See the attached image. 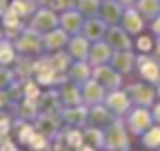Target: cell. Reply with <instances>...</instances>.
Segmentation results:
<instances>
[{
  "label": "cell",
  "instance_id": "7a4b0ae2",
  "mask_svg": "<svg viewBox=\"0 0 160 151\" xmlns=\"http://www.w3.org/2000/svg\"><path fill=\"white\" fill-rule=\"evenodd\" d=\"M35 80L41 86H46V89H54V86H61L67 80V76L58 74L54 69L52 61H50V54L46 52V54H39L35 58Z\"/></svg>",
  "mask_w": 160,
  "mask_h": 151
},
{
  "label": "cell",
  "instance_id": "e0dca14e",
  "mask_svg": "<svg viewBox=\"0 0 160 151\" xmlns=\"http://www.w3.org/2000/svg\"><path fill=\"white\" fill-rule=\"evenodd\" d=\"M72 35L65 32L61 26L54 28L50 32L43 35V52H61V50H67V43H69Z\"/></svg>",
  "mask_w": 160,
  "mask_h": 151
},
{
  "label": "cell",
  "instance_id": "cb8c5ba5",
  "mask_svg": "<svg viewBox=\"0 0 160 151\" xmlns=\"http://www.w3.org/2000/svg\"><path fill=\"white\" fill-rule=\"evenodd\" d=\"M2 24H4V30H7V39H11V41H15L20 35H22V30L26 28V20H22L20 15H15L11 9L4 13V17H2Z\"/></svg>",
  "mask_w": 160,
  "mask_h": 151
},
{
  "label": "cell",
  "instance_id": "4dcf8cb0",
  "mask_svg": "<svg viewBox=\"0 0 160 151\" xmlns=\"http://www.w3.org/2000/svg\"><path fill=\"white\" fill-rule=\"evenodd\" d=\"M84 143L95 147V149L104 151V129L102 127H95V125H84Z\"/></svg>",
  "mask_w": 160,
  "mask_h": 151
},
{
  "label": "cell",
  "instance_id": "60d3db41",
  "mask_svg": "<svg viewBox=\"0 0 160 151\" xmlns=\"http://www.w3.org/2000/svg\"><path fill=\"white\" fill-rule=\"evenodd\" d=\"M50 151H76L74 147H69L61 136H56V138H52V145H50Z\"/></svg>",
  "mask_w": 160,
  "mask_h": 151
},
{
  "label": "cell",
  "instance_id": "ffe728a7",
  "mask_svg": "<svg viewBox=\"0 0 160 151\" xmlns=\"http://www.w3.org/2000/svg\"><path fill=\"white\" fill-rule=\"evenodd\" d=\"M84 15L80 13L78 9H69V11H63L61 13V28L65 30V32H69L72 37L74 35H80L82 32V26H84Z\"/></svg>",
  "mask_w": 160,
  "mask_h": 151
},
{
  "label": "cell",
  "instance_id": "d590c367",
  "mask_svg": "<svg viewBox=\"0 0 160 151\" xmlns=\"http://www.w3.org/2000/svg\"><path fill=\"white\" fill-rule=\"evenodd\" d=\"M76 9H78L84 17H95V15H100L102 0H78Z\"/></svg>",
  "mask_w": 160,
  "mask_h": 151
},
{
  "label": "cell",
  "instance_id": "e575fe53",
  "mask_svg": "<svg viewBox=\"0 0 160 151\" xmlns=\"http://www.w3.org/2000/svg\"><path fill=\"white\" fill-rule=\"evenodd\" d=\"M15 58H18L15 43L11 39H2L0 41V65H13Z\"/></svg>",
  "mask_w": 160,
  "mask_h": 151
},
{
  "label": "cell",
  "instance_id": "f35d334b",
  "mask_svg": "<svg viewBox=\"0 0 160 151\" xmlns=\"http://www.w3.org/2000/svg\"><path fill=\"white\" fill-rule=\"evenodd\" d=\"M154 41H156V37L138 35V39L134 41V50L138 52V54H152V50H154Z\"/></svg>",
  "mask_w": 160,
  "mask_h": 151
},
{
  "label": "cell",
  "instance_id": "3957f363",
  "mask_svg": "<svg viewBox=\"0 0 160 151\" xmlns=\"http://www.w3.org/2000/svg\"><path fill=\"white\" fill-rule=\"evenodd\" d=\"M123 121H126V125L130 129V134L138 136V138L156 123L154 114H152V108H143V106H132V110L123 117Z\"/></svg>",
  "mask_w": 160,
  "mask_h": 151
},
{
  "label": "cell",
  "instance_id": "7dc6e473",
  "mask_svg": "<svg viewBox=\"0 0 160 151\" xmlns=\"http://www.w3.org/2000/svg\"><path fill=\"white\" fill-rule=\"evenodd\" d=\"M121 4H123V9H130V7H136V2L138 0H119Z\"/></svg>",
  "mask_w": 160,
  "mask_h": 151
},
{
  "label": "cell",
  "instance_id": "681fc988",
  "mask_svg": "<svg viewBox=\"0 0 160 151\" xmlns=\"http://www.w3.org/2000/svg\"><path fill=\"white\" fill-rule=\"evenodd\" d=\"M76 151H100V149H95V147H91V145H87V143H84V145H82V147H78Z\"/></svg>",
  "mask_w": 160,
  "mask_h": 151
},
{
  "label": "cell",
  "instance_id": "f907efd6",
  "mask_svg": "<svg viewBox=\"0 0 160 151\" xmlns=\"http://www.w3.org/2000/svg\"><path fill=\"white\" fill-rule=\"evenodd\" d=\"M2 39H7V30H4V24H2V20H0V41Z\"/></svg>",
  "mask_w": 160,
  "mask_h": 151
},
{
  "label": "cell",
  "instance_id": "c3c4849f",
  "mask_svg": "<svg viewBox=\"0 0 160 151\" xmlns=\"http://www.w3.org/2000/svg\"><path fill=\"white\" fill-rule=\"evenodd\" d=\"M32 2H35V4H37V9H39V7H50V2H52V0H32Z\"/></svg>",
  "mask_w": 160,
  "mask_h": 151
},
{
  "label": "cell",
  "instance_id": "52a82bcc",
  "mask_svg": "<svg viewBox=\"0 0 160 151\" xmlns=\"http://www.w3.org/2000/svg\"><path fill=\"white\" fill-rule=\"evenodd\" d=\"M93 78L106 86V91H115V89H123V74H119L110 63L104 65H93Z\"/></svg>",
  "mask_w": 160,
  "mask_h": 151
},
{
  "label": "cell",
  "instance_id": "f5cc1de1",
  "mask_svg": "<svg viewBox=\"0 0 160 151\" xmlns=\"http://www.w3.org/2000/svg\"><path fill=\"white\" fill-rule=\"evenodd\" d=\"M158 151H160V149H158Z\"/></svg>",
  "mask_w": 160,
  "mask_h": 151
},
{
  "label": "cell",
  "instance_id": "277c9868",
  "mask_svg": "<svg viewBox=\"0 0 160 151\" xmlns=\"http://www.w3.org/2000/svg\"><path fill=\"white\" fill-rule=\"evenodd\" d=\"M13 43H15L18 54H24V56H39V54H43V35L32 30V28H28V26L22 30V35Z\"/></svg>",
  "mask_w": 160,
  "mask_h": 151
},
{
  "label": "cell",
  "instance_id": "ee69618b",
  "mask_svg": "<svg viewBox=\"0 0 160 151\" xmlns=\"http://www.w3.org/2000/svg\"><path fill=\"white\" fill-rule=\"evenodd\" d=\"M152 56L156 58L160 63V37H156V41H154V50H152Z\"/></svg>",
  "mask_w": 160,
  "mask_h": 151
},
{
  "label": "cell",
  "instance_id": "1f68e13d",
  "mask_svg": "<svg viewBox=\"0 0 160 151\" xmlns=\"http://www.w3.org/2000/svg\"><path fill=\"white\" fill-rule=\"evenodd\" d=\"M141 145L149 151H158L160 149V123H154L143 136H141Z\"/></svg>",
  "mask_w": 160,
  "mask_h": 151
},
{
  "label": "cell",
  "instance_id": "30bf717a",
  "mask_svg": "<svg viewBox=\"0 0 160 151\" xmlns=\"http://www.w3.org/2000/svg\"><path fill=\"white\" fill-rule=\"evenodd\" d=\"M136 71L141 76V80L158 84L160 80V63L152 56V54H138L136 58Z\"/></svg>",
  "mask_w": 160,
  "mask_h": 151
},
{
  "label": "cell",
  "instance_id": "bcb514c9",
  "mask_svg": "<svg viewBox=\"0 0 160 151\" xmlns=\"http://www.w3.org/2000/svg\"><path fill=\"white\" fill-rule=\"evenodd\" d=\"M9 4H11V0H0V20H2L4 13L9 11Z\"/></svg>",
  "mask_w": 160,
  "mask_h": 151
},
{
  "label": "cell",
  "instance_id": "f546056e",
  "mask_svg": "<svg viewBox=\"0 0 160 151\" xmlns=\"http://www.w3.org/2000/svg\"><path fill=\"white\" fill-rule=\"evenodd\" d=\"M50 54V61H52V67L58 71V74L67 76L69 71V67H72V63H74V58L69 56V52L67 50H61V52H48Z\"/></svg>",
  "mask_w": 160,
  "mask_h": 151
},
{
  "label": "cell",
  "instance_id": "6da1fadb",
  "mask_svg": "<svg viewBox=\"0 0 160 151\" xmlns=\"http://www.w3.org/2000/svg\"><path fill=\"white\" fill-rule=\"evenodd\" d=\"M130 136L123 117H117L104 129V151H130Z\"/></svg>",
  "mask_w": 160,
  "mask_h": 151
},
{
  "label": "cell",
  "instance_id": "9c48e42d",
  "mask_svg": "<svg viewBox=\"0 0 160 151\" xmlns=\"http://www.w3.org/2000/svg\"><path fill=\"white\" fill-rule=\"evenodd\" d=\"M104 104H106V106L112 110V112H115V114H117V117H126V114L132 110V106H134L126 89H115V91H108Z\"/></svg>",
  "mask_w": 160,
  "mask_h": 151
},
{
  "label": "cell",
  "instance_id": "74e56055",
  "mask_svg": "<svg viewBox=\"0 0 160 151\" xmlns=\"http://www.w3.org/2000/svg\"><path fill=\"white\" fill-rule=\"evenodd\" d=\"M50 145H52V138H48V136L35 132V136H32L30 143H28V149L30 151H50Z\"/></svg>",
  "mask_w": 160,
  "mask_h": 151
},
{
  "label": "cell",
  "instance_id": "f1b7e54d",
  "mask_svg": "<svg viewBox=\"0 0 160 151\" xmlns=\"http://www.w3.org/2000/svg\"><path fill=\"white\" fill-rule=\"evenodd\" d=\"M69 147H74V149H78L84 145V129L82 127H74V125H63L61 129V134H58Z\"/></svg>",
  "mask_w": 160,
  "mask_h": 151
},
{
  "label": "cell",
  "instance_id": "836d02e7",
  "mask_svg": "<svg viewBox=\"0 0 160 151\" xmlns=\"http://www.w3.org/2000/svg\"><path fill=\"white\" fill-rule=\"evenodd\" d=\"M136 9H138V13H141L147 22H152L160 13V0H138V2H136Z\"/></svg>",
  "mask_w": 160,
  "mask_h": 151
},
{
  "label": "cell",
  "instance_id": "7c38bea8",
  "mask_svg": "<svg viewBox=\"0 0 160 151\" xmlns=\"http://www.w3.org/2000/svg\"><path fill=\"white\" fill-rule=\"evenodd\" d=\"M136 58H138V52L136 50H115L112 56H110V65L119 74L128 76L136 69Z\"/></svg>",
  "mask_w": 160,
  "mask_h": 151
},
{
  "label": "cell",
  "instance_id": "d4e9b609",
  "mask_svg": "<svg viewBox=\"0 0 160 151\" xmlns=\"http://www.w3.org/2000/svg\"><path fill=\"white\" fill-rule=\"evenodd\" d=\"M91 78H93V65L89 61H74L69 71H67V80L78 82V84H84Z\"/></svg>",
  "mask_w": 160,
  "mask_h": 151
},
{
  "label": "cell",
  "instance_id": "2e32d148",
  "mask_svg": "<svg viewBox=\"0 0 160 151\" xmlns=\"http://www.w3.org/2000/svg\"><path fill=\"white\" fill-rule=\"evenodd\" d=\"M117 119V114L108 108L106 104H95V106H89V123L87 125H95L106 129L112 121Z\"/></svg>",
  "mask_w": 160,
  "mask_h": 151
},
{
  "label": "cell",
  "instance_id": "9a60e30c",
  "mask_svg": "<svg viewBox=\"0 0 160 151\" xmlns=\"http://www.w3.org/2000/svg\"><path fill=\"white\" fill-rule=\"evenodd\" d=\"M58 97H61L63 108L80 106V104H82V84L72 82V80H65V82L58 86Z\"/></svg>",
  "mask_w": 160,
  "mask_h": 151
},
{
  "label": "cell",
  "instance_id": "ab89813d",
  "mask_svg": "<svg viewBox=\"0 0 160 151\" xmlns=\"http://www.w3.org/2000/svg\"><path fill=\"white\" fill-rule=\"evenodd\" d=\"M78 0H52L50 2V9H54L56 13H63V11H69V9H76Z\"/></svg>",
  "mask_w": 160,
  "mask_h": 151
},
{
  "label": "cell",
  "instance_id": "5bb4252c",
  "mask_svg": "<svg viewBox=\"0 0 160 151\" xmlns=\"http://www.w3.org/2000/svg\"><path fill=\"white\" fill-rule=\"evenodd\" d=\"M106 86H102L95 78L87 80L82 84V104L84 106H95V104H104L106 100Z\"/></svg>",
  "mask_w": 160,
  "mask_h": 151
},
{
  "label": "cell",
  "instance_id": "ba28073f",
  "mask_svg": "<svg viewBox=\"0 0 160 151\" xmlns=\"http://www.w3.org/2000/svg\"><path fill=\"white\" fill-rule=\"evenodd\" d=\"M32 123H35V129H37L39 134H43V136H48V138H56V136L61 134L63 125H65V121H63V114H61V112L39 114Z\"/></svg>",
  "mask_w": 160,
  "mask_h": 151
},
{
  "label": "cell",
  "instance_id": "ac0fdd59",
  "mask_svg": "<svg viewBox=\"0 0 160 151\" xmlns=\"http://www.w3.org/2000/svg\"><path fill=\"white\" fill-rule=\"evenodd\" d=\"M106 30H108V24L100 15H95V17H87L84 20V26H82V32L80 35H84L91 43H95V41L106 39Z\"/></svg>",
  "mask_w": 160,
  "mask_h": 151
},
{
  "label": "cell",
  "instance_id": "7402d4cb",
  "mask_svg": "<svg viewBox=\"0 0 160 151\" xmlns=\"http://www.w3.org/2000/svg\"><path fill=\"white\" fill-rule=\"evenodd\" d=\"M123 4L119 0H102V9H100V17L106 22L108 26H115L121 22L123 17Z\"/></svg>",
  "mask_w": 160,
  "mask_h": 151
},
{
  "label": "cell",
  "instance_id": "d6986e66",
  "mask_svg": "<svg viewBox=\"0 0 160 151\" xmlns=\"http://www.w3.org/2000/svg\"><path fill=\"white\" fill-rule=\"evenodd\" d=\"M145 22H147V20L138 13V9H136V7H130V9L123 11V17H121L119 24L123 26L132 37H138V35H143V30H145Z\"/></svg>",
  "mask_w": 160,
  "mask_h": 151
},
{
  "label": "cell",
  "instance_id": "484cf974",
  "mask_svg": "<svg viewBox=\"0 0 160 151\" xmlns=\"http://www.w3.org/2000/svg\"><path fill=\"white\" fill-rule=\"evenodd\" d=\"M35 58H37V56H24V54H18L15 63L11 65V67L15 69L18 80L26 82V80H30V78H35Z\"/></svg>",
  "mask_w": 160,
  "mask_h": 151
},
{
  "label": "cell",
  "instance_id": "8992f818",
  "mask_svg": "<svg viewBox=\"0 0 160 151\" xmlns=\"http://www.w3.org/2000/svg\"><path fill=\"white\" fill-rule=\"evenodd\" d=\"M58 24H61V13H56L50 7H39V9L30 15V20H28V28L41 32V35H46V32H50L54 28H58Z\"/></svg>",
  "mask_w": 160,
  "mask_h": 151
},
{
  "label": "cell",
  "instance_id": "4316f807",
  "mask_svg": "<svg viewBox=\"0 0 160 151\" xmlns=\"http://www.w3.org/2000/svg\"><path fill=\"white\" fill-rule=\"evenodd\" d=\"M112 52L115 50L106 43V39L95 41V43H91V50H89V63H91V65H104V63H110Z\"/></svg>",
  "mask_w": 160,
  "mask_h": 151
},
{
  "label": "cell",
  "instance_id": "603a6c76",
  "mask_svg": "<svg viewBox=\"0 0 160 151\" xmlns=\"http://www.w3.org/2000/svg\"><path fill=\"white\" fill-rule=\"evenodd\" d=\"M89 50H91V41L84 35H74L67 43V52L74 61H89Z\"/></svg>",
  "mask_w": 160,
  "mask_h": 151
},
{
  "label": "cell",
  "instance_id": "f6af8a7d",
  "mask_svg": "<svg viewBox=\"0 0 160 151\" xmlns=\"http://www.w3.org/2000/svg\"><path fill=\"white\" fill-rule=\"evenodd\" d=\"M152 114H154V121L160 123V101L158 100H156V104L152 106Z\"/></svg>",
  "mask_w": 160,
  "mask_h": 151
},
{
  "label": "cell",
  "instance_id": "83f0119b",
  "mask_svg": "<svg viewBox=\"0 0 160 151\" xmlns=\"http://www.w3.org/2000/svg\"><path fill=\"white\" fill-rule=\"evenodd\" d=\"M35 123L32 121H22V119H18L15 123H13V138L18 140V145H24L28 147V143H30V138L35 136Z\"/></svg>",
  "mask_w": 160,
  "mask_h": 151
},
{
  "label": "cell",
  "instance_id": "b9f144b4",
  "mask_svg": "<svg viewBox=\"0 0 160 151\" xmlns=\"http://www.w3.org/2000/svg\"><path fill=\"white\" fill-rule=\"evenodd\" d=\"M0 151H20L18 140H15V138H11V136L2 138V140H0Z\"/></svg>",
  "mask_w": 160,
  "mask_h": 151
},
{
  "label": "cell",
  "instance_id": "816d5d0a",
  "mask_svg": "<svg viewBox=\"0 0 160 151\" xmlns=\"http://www.w3.org/2000/svg\"><path fill=\"white\" fill-rule=\"evenodd\" d=\"M156 91H158V100H160V80H158V84H156Z\"/></svg>",
  "mask_w": 160,
  "mask_h": 151
},
{
  "label": "cell",
  "instance_id": "5b68a950",
  "mask_svg": "<svg viewBox=\"0 0 160 151\" xmlns=\"http://www.w3.org/2000/svg\"><path fill=\"white\" fill-rule=\"evenodd\" d=\"M130 100H132L134 106H143V108H152L156 100H158V91H156V84L152 82H132L126 86Z\"/></svg>",
  "mask_w": 160,
  "mask_h": 151
},
{
  "label": "cell",
  "instance_id": "7bdbcfd3",
  "mask_svg": "<svg viewBox=\"0 0 160 151\" xmlns=\"http://www.w3.org/2000/svg\"><path fill=\"white\" fill-rule=\"evenodd\" d=\"M149 30L154 32V37H160V13L149 22Z\"/></svg>",
  "mask_w": 160,
  "mask_h": 151
},
{
  "label": "cell",
  "instance_id": "8fae6325",
  "mask_svg": "<svg viewBox=\"0 0 160 151\" xmlns=\"http://www.w3.org/2000/svg\"><path fill=\"white\" fill-rule=\"evenodd\" d=\"M106 43L112 48V50H134L132 35H130V32H128L121 24L108 26V30H106Z\"/></svg>",
  "mask_w": 160,
  "mask_h": 151
},
{
  "label": "cell",
  "instance_id": "d6a6232c",
  "mask_svg": "<svg viewBox=\"0 0 160 151\" xmlns=\"http://www.w3.org/2000/svg\"><path fill=\"white\" fill-rule=\"evenodd\" d=\"M9 9H11L15 15H20L22 20H30V15L37 11V4H35L32 0H11Z\"/></svg>",
  "mask_w": 160,
  "mask_h": 151
},
{
  "label": "cell",
  "instance_id": "44dd1931",
  "mask_svg": "<svg viewBox=\"0 0 160 151\" xmlns=\"http://www.w3.org/2000/svg\"><path fill=\"white\" fill-rule=\"evenodd\" d=\"M63 121L65 125H74V127H84L89 123V106L80 104V106H69L63 108Z\"/></svg>",
  "mask_w": 160,
  "mask_h": 151
},
{
  "label": "cell",
  "instance_id": "4fadbf2b",
  "mask_svg": "<svg viewBox=\"0 0 160 151\" xmlns=\"http://www.w3.org/2000/svg\"><path fill=\"white\" fill-rule=\"evenodd\" d=\"M37 112L39 114H50V112H63V104L58 97V89H46L41 91V95L37 97Z\"/></svg>",
  "mask_w": 160,
  "mask_h": 151
},
{
  "label": "cell",
  "instance_id": "8d00e7d4",
  "mask_svg": "<svg viewBox=\"0 0 160 151\" xmlns=\"http://www.w3.org/2000/svg\"><path fill=\"white\" fill-rule=\"evenodd\" d=\"M18 82V76H15V69L11 65H0V91H7L11 84Z\"/></svg>",
  "mask_w": 160,
  "mask_h": 151
}]
</instances>
